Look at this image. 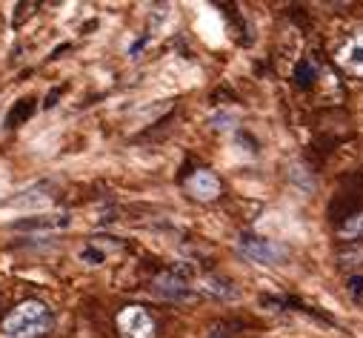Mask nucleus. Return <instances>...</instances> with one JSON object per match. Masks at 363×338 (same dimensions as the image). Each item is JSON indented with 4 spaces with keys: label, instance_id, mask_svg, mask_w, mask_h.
I'll list each match as a JSON object with an SVG mask.
<instances>
[{
    "label": "nucleus",
    "instance_id": "obj_1",
    "mask_svg": "<svg viewBox=\"0 0 363 338\" xmlns=\"http://www.w3.org/2000/svg\"><path fill=\"white\" fill-rule=\"evenodd\" d=\"M52 327H55L52 310L38 298H29V301L18 304L4 318V335L6 338H43V335L52 332Z\"/></svg>",
    "mask_w": 363,
    "mask_h": 338
},
{
    "label": "nucleus",
    "instance_id": "obj_2",
    "mask_svg": "<svg viewBox=\"0 0 363 338\" xmlns=\"http://www.w3.org/2000/svg\"><path fill=\"white\" fill-rule=\"evenodd\" d=\"M238 249L243 252V258H249L255 264H263V267H275V264H281L286 258V249L278 241L255 235V232H243L238 238Z\"/></svg>",
    "mask_w": 363,
    "mask_h": 338
},
{
    "label": "nucleus",
    "instance_id": "obj_3",
    "mask_svg": "<svg viewBox=\"0 0 363 338\" xmlns=\"http://www.w3.org/2000/svg\"><path fill=\"white\" fill-rule=\"evenodd\" d=\"M152 293L163 301H192L198 295V287L180 270H163L152 278Z\"/></svg>",
    "mask_w": 363,
    "mask_h": 338
},
{
    "label": "nucleus",
    "instance_id": "obj_4",
    "mask_svg": "<svg viewBox=\"0 0 363 338\" xmlns=\"http://www.w3.org/2000/svg\"><path fill=\"white\" fill-rule=\"evenodd\" d=\"M121 338H155V318L143 307H126L118 315Z\"/></svg>",
    "mask_w": 363,
    "mask_h": 338
},
{
    "label": "nucleus",
    "instance_id": "obj_5",
    "mask_svg": "<svg viewBox=\"0 0 363 338\" xmlns=\"http://www.w3.org/2000/svg\"><path fill=\"white\" fill-rule=\"evenodd\" d=\"M186 190L198 201H215L220 195V181L215 173H209V169H198V173H192V178L186 181Z\"/></svg>",
    "mask_w": 363,
    "mask_h": 338
},
{
    "label": "nucleus",
    "instance_id": "obj_6",
    "mask_svg": "<svg viewBox=\"0 0 363 338\" xmlns=\"http://www.w3.org/2000/svg\"><path fill=\"white\" fill-rule=\"evenodd\" d=\"M337 63L354 75H363V29L352 32V38L337 49Z\"/></svg>",
    "mask_w": 363,
    "mask_h": 338
},
{
    "label": "nucleus",
    "instance_id": "obj_7",
    "mask_svg": "<svg viewBox=\"0 0 363 338\" xmlns=\"http://www.w3.org/2000/svg\"><path fill=\"white\" fill-rule=\"evenodd\" d=\"M106 238H92V241H86V246L80 249V261L83 264H89V267H101L112 252L121 246L118 241H112V244H104Z\"/></svg>",
    "mask_w": 363,
    "mask_h": 338
},
{
    "label": "nucleus",
    "instance_id": "obj_8",
    "mask_svg": "<svg viewBox=\"0 0 363 338\" xmlns=\"http://www.w3.org/2000/svg\"><path fill=\"white\" fill-rule=\"evenodd\" d=\"M72 224V218L66 212L60 215H35V218H26L18 224V229H26V232H57V229H66Z\"/></svg>",
    "mask_w": 363,
    "mask_h": 338
},
{
    "label": "nucleus",
    "instance_id": "obj_9",
    "mask_svg": "<svg viewBox=\"0 0 363 338\" xmlns=\"http://www.w3.org/2000/svg\"><path fill=\"white\" fill-rule=\"evenodd\" d=\"M340 238H363V209H352L340 224H337Z\"/></svg>",
    "mask_w": 363,
    "mask_h": 338
},
{
    "label": "nucleus",
    "instance_id": "obj_10",
    "mask_svg": "<svg viewBox=\"0 0 363 338\" xmlns=\"http://www.w3.org/2000/svg\"><path fill=\"white\" fill-rule=\"evenodd\" d=\"M32 112H35V98H23V101H18V107H15V109L9 112V118H6V126H9V129L21 126L23 121L32 118Z\"/></svg>",
    "mask_w": 363,
    "mask_h": 338
},
{
    "label": "nucleus",
    "instance_id": "obj_11",
    "mask_svg": "<svg viewBox=\"0 0 363 338\" xmlns=\"http://www.w3.org/2000/svg\"><path fill=\"white\" fill-rule=\"evenodd\" d=\"M295 80L301 83V87H309V83H315V66H312V60H303L295 69Z\"/></svg>",
    "mask_w": 363,
    "mask_h": 338
},
{
    "label": "nucleus",
    "instance_id": "obj_12",
    "mask_svg": "<svg viewBox=\"0 0 363 338\" xmlns=\"http://www.w3.org/2000/svg\"><path fill=\"white\" fill-rule=\"evenodd\" d=\"M349 293L352 295H363V278H349Z\"/></svg>",
    "mask_w": 363,
    "mask_h": 338
},
{
    "label": "nucleus",
    "instance_id": "obj_13",
    "mask_svg": "<svg viewBox=\"0 0 363 338\" xmlns=\"http://www.w3.org/2000/svg\"><path fill=\"white\" fill-rule=\"evenodd\" d=\"M0 301H4V298H0Z\"/></svg>",
    "mask_w": 363,
    "mask_h": 338
}]
</instances>
